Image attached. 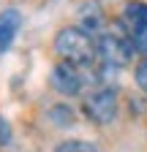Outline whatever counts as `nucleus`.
I'll return each instance as SVG.
<instances>
[{
	"instance_id": "nucleus-3",
	"label": "nucleus",
	"mask_w": 147,
	"mask_h": 152,
	"mask_svg": "<svg viewBox=\"0 0 147 152\" xmlns=\"http://www.w3.org/2000/svg\"><path fill=\"white\" fill-rule=\"evenodd\" d=\"M85 114L98 125H109L117 117V95L115 90H98L85 101Z\"/></svg>"
},
{
	"instance_id": "nucleus-9",
	"label": "nucleus",
	"mask_w": 147,
	"mask_h": 152,
	"mask_svg": "<svg viewBox=\"0 0 147 152\" xmlns=\"http://www.w3.org/2000/svg\"><path fill=\"white\" fill-rule=\"evenodd\" d=\"M131 44L136 52L147 54V27H131Z\"/></svg>"
},
{
	"instance_id": "nucleus-5",
	"label": "nucleus",
	"mask_w": 147,
	"mask_h": 152,
	"mask_svg": "<svg viewBox=\"0 0 147 152\" xmlns=\"http://www.w3.org/2000/svg\"><path fill=\"white\" fill-rule=\"evenodd\" d=\"M19 27H22V14L16 8H6L3 14H0V54L14 44Z\"/></svg>"
},
{
	"instance_id": "nucleus-7",
	"label": "nucleus",
	"mask_w": 147,
	"mask_h": 152,
	"mask_svg": "<svg viewBox=\"0 0 147 152\" xmlns=\"http://www.w3.org/2000/svg\"><path fill=\"white\" fill-rule=\"evenodd\" d=\"M49 120H52L54 125H60V128L74 125V109H68L65 103H60V106H52V109H49Z\"/></svg>"
},
{
	"instance_id": "nucleus-11",
	"label": "nucleus",
	"mask_w": 147,
	"mask_h": 152,
	"mask_svg": "<svg viewBox=\"0 0 147 152\" xmlns=\"http://www.w3.org/2000/svg\"><path fill=\"white\" fill-rule=\"evenodd\" d=\"M6 144H11V125L0 117V147H6Z\"/></svg>"
},
{
	"instance_id": "nucleus-2",
	"label": "nucleus",
	"mask_w": 147,
	"mask_h": 152,
	"mask_svg": "<svg viewBox=\"0 0 147 152\" xmlns=\"http://www.w3.org/2000/svg\"><path fill=\"white\" fill-rule=\"evenodd\" d=\"M96 52L101 54V60L106 65H128L131 63V57H134V44L131 41H125V38L120 35H112V33H101L96 38Z\"/></svg>"
},
{
	"instance_id": "nucleus-6",
	"label": "nucleus",
	"mask_w": 147,
	"mask_h": 152,
	"mask_svg": "<svg viewBox=\"0 0 147 152\" xmlns=\"http://www.w3.org/2000/svg\"><path fill=\"white\" fill-rule=\"evenodd\" d=\"M123 16L131 27H147V3H128Z\"/></svg>"
},
{
	"instance_id": "nucleus-4",
	"label": "nucleus",
	"mask_w": 147,
	"mask_h": 152,
	"mask_svg": "<svg viewBox=\"0 0 147 152\" xmlns=\"http://www.w3.org/2000/svg\"><path fill=\"white\" fill-rule=\"evenodd\" d=\"M49 82H52V87L57 90L60 95H76L82 90V76H79L76 65H74V63H65V60L52 68Z\"/></svg>"
},
{
	"instance_id": "nucleus-1",
	"label": "nucleus",
	"mask_w": 147,
	"mask_h": 152,
	"mask_svg": "<svg viewBox=\"0 0 147 152\" xmlns=\"http://www.w3.org/2000/svg\"><path fill=\"white\" fill-rule=\"evenodd\" d=\"M54 52L65 63L74 65H90L96 57V41L90 38L82 27H63L54 38Z\"/></svg>"
},
{
	"instance_id": "nucleus-10",
	"label": "nucleus",
	"mask_w": 147,
	"mask_h": 152,
	"mask_svg": "<svg viewBox=\"0 0 147 152\" xmlns=\"http://www.w3.org/2000/svg\"><path fill=\"white\" fill-rule=\"evenodd\" d=\"M134 79H136V84L147 92V57H142V60H139V65H136V76H134Z\"/></svg>"
},
{
	"instance_id": "nucleus-8",
	"label": "nucleus",
	"mask_w": 147,
	"mask_h": 152,
	"mask_svg": "<svg viewBox=\"0 0 147 152\" xmlns=\"http://www.w3.org/2000/svg\"><path fill=\"white\" fill-rule=\"evenodd\" d=\"M54 152H98L96 144H90V141H82V139H71V141H63Z\"/></svg>"
}]
</instances>
